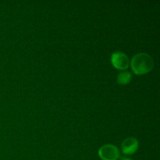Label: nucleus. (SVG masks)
<instances>
[{
  "label": "nucleus",
  "mask_w": 160,
  "mask_h": 160,
  "mask_svg": "<svg viewBox=\"0 0 160 160\" xmlns=\"http://www.w3.org/2000/svg\"><path fill=\"white\" fill-rule=\"evenodd\" d=\"M131 69L136 75H144L149 73L154 67V60L147 53H138L130 62Z\"/></svg>",
  "instance_id": "f257e3e1"
},
{
  "label": "nucleus",
  "mask_w": 160,
  "mask_h": 160,
  "mask_svg": "<svg viewBox=\"0 0 160 160\" xmlns=\"http://www.w3.org/2000/svg\"><path fill=\"white\" fill-rule=\"evenodd\" d=\"M138 141L135 138L129 137L123 141L121 145V149L123 154L132 155L138 151Z\"/></svg>",
  "instance_id": "20e7f679"
},
{
  "label": "nucleus",
  "mask_w": 160,
  "mask_h": 160,
  "mask_svg": "<svg viewBox=\"0 0 160 160\" xmlns=\"http://www.w3.org/2000/svg\"><path fill=\"white\" fill-rule=\"evenodd\" d=\"M120 160H133L131 158L126 157V156H124V157H120Z\"/></svg>",
  "instance_id": "423d86ee"
},
{
  "label": "nucleus",
  "mask_w": 160,
  "mask_h": 160,
  "mask_svg": "<svg viewBox=\"0 0 160 160\" xmlns=\"http://www.w3.org/2000/svg\"><path fill=\"white\" fill-rule=\"evenodd\" d=\"M111 62L116 69L125 70L129 67L130 59L125 53L122 52H115L111 56Z\"/></svg>",
  "instance_id": "7ed1b4c3"
},
{
  "label": "nucleus",
  "mask_w": 160,
  "mask_h": 160,
  "mask_svg": "<svg viewBox=\"0 0 160 160\" xmlns=\"http://www.w3.org/2000/svg\"><path fill=\"white\" fill-rule=\"evenodd\" d=\"M98 156L102 160H117L120 159L119 148L112 144H106L98 150Z\"/></svg>",
  "instance_id": "f03ea898"
},
{
  "label": "nucleus",
  "mask_w": 160,
  "mask_h": 160,
  "mask_svg": "<svg viewBox=\"0 0 160 160\" xmlns=\"http://www.w3.org/2000/svg\"><path fill=\"white\" fill-rule=\"evenodd\" d=\"M132 79V74L130 71H123L119 73L117 76V83L120 85H126L129 84Z\"/></svg>",
  "instance_id": "39448f33"
}]
</instances>
